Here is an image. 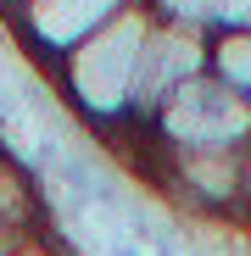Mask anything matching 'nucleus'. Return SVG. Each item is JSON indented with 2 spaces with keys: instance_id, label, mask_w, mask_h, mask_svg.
I'll use <instances>...</instances> for the list:
<instances>
[{
  "instance_id": "7ed1b4c3",
  "label": "nucleus",
  "mask_w": 251,
  "mask_h": 256,
  "mask_svg": "<svg viewBox=\"0 0 251 256\" xmlns=\"http://www.w3.org/2000/svg\"><path fill=\"white\" fill-rule=\"evenodd\" d=\"M206 67H212V28L156 17L151 39H145V62H140V84H134L129 117H145V122H151V117L173 100L190 78H201Z\"/></svg>"
},
{
  "instance_id": "423d86ee",
  "label": "nucleus",
  "mask_w": 251,
  "mask_h": 256,
  "mask_svg": "<svg viewBox=\"0 0 251 256\" xmlns=\"http://www.w3.org/2000/svg\"><path fill=\"white\" fill-rule=\"evenodd\" d=\"M212 78L251 106V28H212Z\"/></svg>"
},
{
  "instance_id": "0eeeda50",
  "label": "nucleus",
  "mask_w": 251,
  "mask_h": 256,
  "mask_svg": "<svg viewBox=\"0 0 251 256\" xmlns=\"http://www.w3.org/2000/svg\"><path fill=\"white\" fill-rule=\"evenodd\" d=\"M218 28H251V0H223Z\"/></svg>"
},
{
  "instance_id": "39448f33",
  "label": "nucleus",
  "mask_w": 251,
  "mask_h": 256,
  "mask_svg": "<svg viewBox=\"0 0 251 256\" xmlns=\"http://www.w3.org/2000/svg\"><path fill=\"white\" fill-rule=\"evenodd\" d=\"M129 6L134 0H28L23 28H28V45H39L51 62H62L67 50H78L95 28H106Z\"/></svg>"
},
{
  "instance_id": "f03ea898",
  "label": "nucleus",
  "mask_w": 251,
  "mask_h": 256,
  "mask_svg": "<svg viewBox=\"0 0 251 256\" xmlns=\"http://www.w3.org/2000/svg\"><path fill=\"white\" fill-rule=\"evenodd\" d=\"M151 140L167 150H234L251 140V106L206 67L151 117Z\"/></svg>"
},
{
  "instance_id": "20e7f679",
  "label": "nucleus",
  "mask_w": 251,
  "mask_h": 256,
  "mask_svg": "<svg viewBox=\"0 0 251 256\" xmlns=\"http://www.w3.org/2000/svg\"><path fill=\"white\" fill-rule=\"evenodd\" d=\"M156 156H162V184L173 195H184L190 206L240 212V195H245L240 145L234 150H167V145H156Z\"/></svg>"
},
{
  "instance_id": "9d476101",
  "label": "nucleus",
  "mask_w": 251,
  "mask_h": 256,
  "mask_svg": "<svg viewBox=\"0 0 251 256\" xmlns=\"http://www.w3.org/2000/svg\"><path fill=\"white\" fill-rule=\"evenodd\" d=\"M17 6H28V0H17Z\"/></svg>"
},
{
  "instance_id": "f257e3e1",
  "label": "nucleus",
  "mask_w": 251,
  "mask_h": 256,
  "mask_svg": "<svg viewBox=\"0 0 251 256\" xmlns=\"http://www.w3.org/2000/svg\"><path fill=\"white\" fill-rule=\"evenodd\" d=\"M151 28H156L151 0H134L123 17H112L106 28H95L78 50H67V56L56 62L62 78H67V95L78 100V112H90L95 122H117V117H129Z\"/></svg>"
},
{
  "instance_id": "6e6552de",
  "label": "nucleus",
  "mask_w": 251,
  "mask_h": 256,
  "mask_svg": "<svg viewBox=\"0 0 251 256\" xmlns=\"http://www.w3.org/2000/svg\"><path fill=\"white\" fill-rule=\"evenodd\" d=\"M12 256H62V250H56V245H45V240L34 234V240H28V245H17Z\"/></svg>"
},
{
  "instance_id": "1a4fd4ad",
  "label": "nucleus",
  "mask_w": 251,
  "mask_h": 256,
  "mask_svg": "<svg viewBox=\"0 0 251 256\" xmlns=\"http://www.w3.org/2000/svg\"><path fill=\"white\" fill-rule=\"evenodd\" d=\"M240 162H245V195H240V212H245V218H251V140L240 145Z\"/></svg>"
}]
</instances>
